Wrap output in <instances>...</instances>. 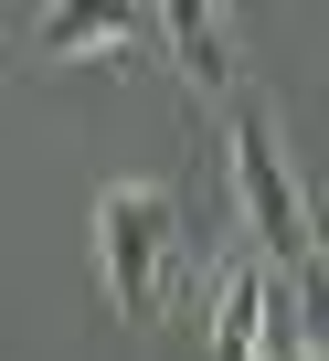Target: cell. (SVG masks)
<instances>
[{"instance_id": "obj_3", "label": "cell", "mask_w": 329, "mask_h": 361, "mask_svg": "<svg viewBox=\"0 0 329 361\" xmlns=\"http://www.w3.org/2000/svg\"><path fill=\"white\" fill-rule=\"evenodd\" d=\"M276 350H297V329H287V276H276L266 255H234V266L213 276V361H276Z\"/></svg>"}, {"instance_id": "obj_4", "label": "cell", "mask_w": 329, "mask_h": 361, "mask_svg": "<svg viewBox=\"0 0 329 361\" xmlns=\"http://www.w3.org/2000/svg\"><path fill=\"white\" fill-rule=\"evenodd\" d=\"M159 43H170V64L192 75V96H234V22L202 11V0H181V11H159Z\"/></svg>"}, {"instance_id": "obj_2", "label": "cell", "mask_w": 329, "mask_h": 361, "mask_svg": "<svg viewBox=\"0 0 329 361\" xmlns=\"http://www.w3.org/2000/svg\"><path fill=\"white\" fill-rule=\"evenodd\" d=\"M170 255H181V202L159 192V180H117V192H96V276H106V308H117V319H149V308H159Z\"/></svg>"}, {"instance_id": "obj_5", "label": "cell", "mask_w": 329, "mask_h": 361, "mask_svg": "<svg viewBox=\"0 0 329 361\" xmlns=\"http://www.w3.org/2000/svg\"><path fill=\"white\" fill-rule=\"evenodd\" d=\"M159 22H138V11H54L43 22V64H85V54H128V43H149Z\"/></svg>"}, {"instance_id": "obj_1", "label": "cell", "mask_w": 329, "mask_h": 361, "mask_svg": "<svg viewBox=\"0 0 329 361\" xmlns=\"http://www.w3.org/2000/svg\"><path fill=\"white\" fill-rule=\"evenodd\" d=\"M223 180H234V213H244V234H255V255H266L276 276L318 255V224H308V192H297V159H287V138H276V117H266L255 96L234 106Z\"/></svg>"}, {"instance_id": "obj_6", "label": "cell", "mask_w": 329, "mask_h": 361, "mask_svg": "<svg viewBox=\"0 0 329 361\" xmlns=\"http://www.w3.org/2000/svg\"><path fill=\"white\" fill-rule=\"evenodd\" d=\"M287 329H297L308 361H329V245L308 266H287Z\"/></svg>"}]
</instances>
